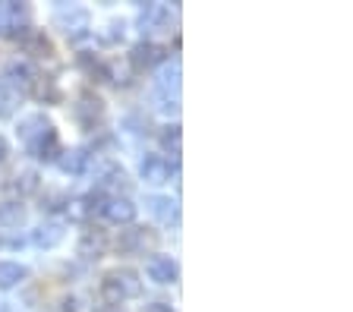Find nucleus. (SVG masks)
Returning <instances> with one entry per match:
<instances>
[{
  "label": "nucleus",
  "instance_id": "nucleus-1",
  "mask_svg": "<svg viewBox=\"0 0 353 312\" xmlns=\"http://www.w3.org/2000/svg\"><path fill=\"white\" fill-rule=\"evenodd\" d=\"M101 293L114 306L126 303V300H139L142 297V278L132 268H110L101 278Z\"/></svg>",
  "mask_w": 353,
  "mask_h": 312
},
{
  "label": "nucleus",
  "instance_id": "nucleus-2",
  "mask_svg": "<svg viewBox=\"0 0 353 312\" xmlns=\"http://www.w3.org/2000/svg\"><path fill=\"white\" fill-rule=\"evenodd\" d=\"M174 13L168 3H145L136 16V25L142 32V41H152V35H161V32H170L174 25Z\"/></svg>",
  "mask_w": 353,
  "mask_h": 312
},
{
  "label": "nucleus",
  "instance_id": "nucleus-3",
  "mask_svg": "<svg viewBox=\"0 0 353 312\" xmlns=\"http://www.w3.org/2000/svg\"><path fill=\"white\" fill-rule=\"evenodd\" d=\"M32 32V10L26 3H0V35L19 38Z\"/></svg>",
  "mask_w": 353,
  "mask_h": 312
},
{
  "label": "nucleus",
  "instance_id": "nucleus-4",
  "mask_svg": "<svg viewBox=\"0 0 353 312\" xmlns=\"http://www.w3.org/2000/svg\"><path fill=\"white\" fill-rule=\"evenodd\" d=\"M54 25L63 32L66 38H82L88 32V10L85 7H57L54 10Z\"/></svg>",
  "mask_w": 353,
  "mask_h": 312
},
{
  "label": "nucleus",
  "instance_id": "nucleus-5",
  "mask_svg": "<svg viewBox=\"0 0 353 312\" xmlns=\"http://www.w3.org/2000/svg\"><path fill=\"white\" fill-rule=\"evenodd\" d=\"M170 174H174V164H170L164 155H158V152L142 155V161H139V180L142 183L164 186V183H170Z\"/></svg>",
  "mask_w": 353,
  "mask_h": 312
},
{
  "label": "nucleus",
  "instance_id": "nucleus-6",
  "mask_svg": "<svg viewBox=\"0 0 353 312\" xmlns=\"http://www.w3.org/2000/svg\"><path fill=\"white\" fill-rule=\"evenodd\" d=\"M26 152H29L35 161H44V164H54L60 158V152H63V145H60V136L54 127H48L44 133H38L32 142H26Z\"/></svg>",
  "mask_w": 353,
  "mask_h": 312
},
{
  "label": "nucleus",
  "instance_id": "nucleus-7",
  "mask_svg": "<svg viewBox=\"0 0 353 312\" xmlns=\"http://www.w3.org/2000/svg\"><path fill=\"white\" fill-rule=\"evenodd\" d=\"M145 275H148V281H154V284H161V287H168V284H176V281H180V265H176L174 256L154 253L152 259L145 262Z\"/></svg>",
  "mask_w": 353,
  "mask_h": 312
},
{
  "label": "nucleus",
  "instance_id": "nucleus-8",
  "mask_svg": "<svg viewBox=\"0 0 353 312\" xmlns=\"http://www.w3.org/2000/svg\"><path fill=\"white\" fill-rule=\"evenodd\" d=\"M164 60H168V48H161L158 41H139V45H132V51H130V63L136 70L161 67Z\"/></svg>",
  "mask_w": 353,
  "mask_h": 312
},
{
  "label": "nucleus",
  "instance_id": "nucleus-9",
  "mask_svg": "<svg viewBox=\"0 0 353 312\" xmlns=\"http://www.w3.org/2000/svg\"><path fill=\"white\" fill-rule=\"evenodd\" d=\"M136 215H139V205L130 196H108L104 211H101V218H108L110 224H132Z\"/></svg>",
  "mask_w": 353,
  "mask_h": 312
},
{
  "label": "nucleus",
  "instance_id": "nucleus-10",
  "mask_svg": "<svg viewBox=\"0 0 353 312\" xmlns=\"http://www.w3.org/2000/svg\"><path fill=\"white\" fill-rule=\"evenodd\" d=\"M180 79H183L180 60H164L161 67H158V73H154V85H158V95L176 98V95H180Z\"/></svg>",
  "mask_w": 353,
  "mask_h": 312
},
{
  "label": "nucleus",
  "instance_id": "nucleus-11",
  "mask_svg": "<svg viewBox=\"0 0 353 312\" xmlns=\"http://www.w3.org/2000/svg\"><path fill=\"white\" fill-rule=\"evenodd\" d=\"M145 211L161 224H176L180 221V205L170 196H148L145 199Z\"/></svg>",
  "mask_w": 353,
  "mask_h": 312
},
{
  "label": "nucleus",
  "instance_id": "nucleus-12",
  "mask_svg": "<svg viewBox=\"0 0 353 312\" xmlns=\"http://www.w3.org/2000/svg\"><path fill=\"white\" fill-rule=\"evenodd\" d=\"M63 174H70V177H82V174L88 171V164H92V155H88V149H70V152H60V158L54 161Z\"/></svg>",
  "mask_w": 353,
  "mask_h": 312
},
{
  "label": "nucleus",
  "instance_id": "nucleus-13",
  "mask_svg": "<svg viewBox=\"0 0 353 312\" xmlns=\"http://www.w3.org/2000/svg\"><path fill=\"white\" fill-rule=\"evenodd\" d=\"M63 224H57V221H48V224H41V227H35L32 231V246H38V249H54V246L63 240Z\"/></svg>",
  "mask_w": 353,
  "mask_h": 312
},
{
  "label": "nucleus",
  "instance_id": "nucleus-14",
  "mask_svg": "<svg viewBox=\"0 0 353 312\" xmlns=\"http://www.w3.org/2000/svg\"><path fill=\"white\" fill-rule=\"evenodd\" d=\"M73 114H76V120H79V123L85 120V114H92L88 120H92V129H95V120L104 117V101H101V98H95L92 92H82L79 101H76V107H73Z\"/></svg>",
  "mask_w": 353,
  "mask_h": 312
},
{
  "label": "nucleus",
  "instance_id": "nucleus-15",
  "mask_svg": "<svg viewBox=\"0 0 353 312\" xmlns=\"http://www.w3.org/2000/svg\"><path fill=\"white\" fill-rule=\"evenodd\" d=\"M48 127H54L51 120L44 117V114H29V117L19 120V127H16V133H19V142L26 145V142H32L38 133H44Z\"/></svg>",
  "mask_w": 353,
  "mask_h": 312
},
{
  "label": "nucleus",
  "instance_id": "nucleus-16",
  "mask_svg": "<svg viewBox=\"0 0 353 312\" xmlns=\"http://www.w3.org/2000/svg\"><path fill=\"white\" fill-rule=\"evenodd\" d=\"M22 104V92L10 85L7 79H0V120H10Z\"/></svg>",
  "mask_w": 353,
  "mask_h": 312
},
{
  "label": "nucleus",
  "instance_id": "nucleus-17",
  "mask_svg": "<svg viewBox=\"0 0 353 312\" xmlns=\"http://www.w3.org/2000/svg\"><path fill=\"white\" fill-rule=\"evenodd\" d=\"M29 278V268L19 262H0V290H13Z\"/></svg>",
  "mask_w": 353,
  "mask_h": 312
},
{
  "label": "nucleus",
  "instance_id": "nucleus-18",
  "mask_svg": "<svg viewBox=\"0 0 353 312\" xmlns=\"http://www.w3.org/2000/svg\"><path fill=\"white\" fill-rule=\"evenodd\" d=\"M22 221H26V211H22L16 202H3V205H0V224H3V227H19Z\"/></svg>",
  "mask_w": 353,
  "mask_h": 312
},
{
  "label": "nucleus",
  "instance_id": "nucleus-19",
  "mask_svg": "<svg viewBox=\"0 0 353 312\" xmlns=\"http://www.w3.org/2000/svg\"><path fill=\"white\" fill-rule=\"evenodd\" d=\"M123 35H126V23L114 19V23H108V32H101V41L104 45H117V41H123Z\"/></svg>",
  "mask_w": 353,
  "mask_h": 312
},
{
  "label": "nucleus",
  "instance_id": "nucleus-20",
  "mask_svg": "<svg viewBox=\"0 0 353 312\" xmlns=\"http://www.w3.org/2000/svg\"><path fill=\"white\" fill-rule=\"evenodd\" d=\"M161 145L164 149H174V158H180V127H168L161 133Z\"/></svg>",
  "mask_w": 353,
  "mask_h": 312
},
{
  "label": "nucleus",
  "instance_id": "nucleus-21",
  "mask_svg": "<svg viewBox=\"0 0 353 312\" xmlns=\"http://www.w3.org/2000/svg\"><path fill=\"white\" fill-rule=\"evenodd\" d=\"M142 312H174V309H170V303H148Z\"/></svg>",
  "mask_w": 353,
  "mask_h": 312
},
{
  "label": "nucleus",
  "instance_id": "nucleus-22",
  "mask_svg": "<svg viewBox=\"0 0 353 312\" xmlns=\"http://www.w3.org/2000/svg\"><path fill=\"white\" fill-rule=\"evenodd\" d=\"M7 155H10V142L3 139V136H0V164L7 161Z\"/></svg>",
  "mask_w": 353,
  "mask_h": 312
},
{
  "label": "nucleus",
  "instance_id": "nucleus-23",
  "mask_svg": "<svg viewBox=\"0 0 353 312\" xmlns=\"http://www.w3.org/2000/svg\"><path fill=\"white\" fill-rule=\"evenodd\" d=\"M98 312H123V309H120V306H114V303H110V306H104V309H98Z\"/></svg>",
  "mask_w": 353,
  "mask_h": 312
},
{
  "label": "nucleus",
  "instance_id": "nucleus-24",
  "mask_svg": "<svg viewBox=\"0 0 353 312\" xmlns=\"http://www.w3.org/2000/svg\"><path fill=\"white\" fill-rule=\"evenodd\" d=\"M0 312H7V303H0Z\"/></svg>",
  "mask_w": 353,
  "mask_h": 312
}]
</instances>
